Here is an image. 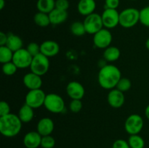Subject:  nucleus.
Returning a JSON list of instances; mask_svg holds the SVG:
<instances>
[{"label": "nucleus", "instance_id": "1", "mask_svg": "<svg viewBox=\"0 0 149 148\" xmlns=\"http://www.w3.org/2000/svg\"><path fill=\"white\" fill-rule=\"evenodd\" d=\"M122 78V73L114 65H106L99 71L97 81L100 86L104 89L111 90L116 88L118 82Z\"/></svg>", "mask_w": 149, "mask_h": 148}, {"label": "nucleus", "instance_id": "2", "mask_svg": "<svg viewBox=\"0 0 149 148\" xmlns=\"http://www.w3.org/2000/svg\"><path fill=\"white\" fill-rule=\"evenodd\" d=\"M22 121L18 115L10 113L0 117V132L5 137L12 138L17 136L22 129Z\"/></svg>", "mask_w": 149, "mask_h": 148}, {"label": "nucleus", "instance_id": "3", "mask_svg": "<svg viewBox=\"0 0 149 148\" xmlns=\"http://www.w3.org/2000/svg\"><path fill=\"white\" fill-rule=\"evenodd\" d=\"M140 22V10L129 7L119 12V25L125 28H130Z\"/></svg>", "mask_w": 149, "mask_h": 148}, {"label": "nucleus", "instance_id": "4", "mask_svg": "<svg viewBox=\"0 0 149 148\" xmlns=\"http://www.w3.org/2000/svg\"><path fill=\"white\" fill-rule=\"evenodd\" d=\"M44 106L50 113H61L65 109V102L61 96L49 93L46 95Z\"/></svg>", "mask_w": 149, "mask_h": 148}, {"label": "nucleus", "instance_id": "5", "mask_svg": "<svg viewBox=\"0 0 149 148\" xmlns=\"http://www.w3.org/2000/svg\"><path fill=\"white\" fill-rule=\"evenodd\" d=\"M49 68V57L40 53L33 57L31 64L30 65L31 72L42 76L48 72Z\"/></svg>", "mask_w": 149, "mask_h": 148}, {"label": "nucleus", "instance_id": "6", "mask_svg": "<svg viewBox=\"0 0 149 148\" xmlns=\"http://www.w3.org/2000/svg\"><path fill=\"white\" fill-rule=\"evenodd\" d=\"M87 33L91 35L95 34L97 32L104 28L102 20L101 15L94 12L86 16L83 21Z\"/></svg>", "mask_w": 149, "mask_h": 148}, {"label": "nucleus", "instance_id": "7", "mask_svg": "<svg viewBox=\"0 0 149 148\" xmlns=\"http://www.w3.org/2000/svg\"><path fill=\"white\" fill-rule=\"evenodd\" d=\"M144 126L143 118L138 114H131L125 122V129L130 135L139 134Z\"/></svg>", "mask_w": 149, "mask_h": 148}, {"label": "nucleus", "instance_id": "8", "mask_svg": "<svg viewBox=\"0 0 149 148\" xmlns=\"http://www.w3.org/2000/svg\"><path fill=\"white\" fill-rule=\"evenodd\" d=\"M46 95L45 91L41 89H39L29 90L26 95L25 104H28L32 108L36 109L44 106Z\"/></svg>", "mask_w": 149, "mask_h": 148}, {"label": "nucleus", "instance_id": "9", "mask_svg": "<svg viewBox=\"0 0 149 148\" xmlns=\"http://www.w3.org/2000/svg\"><path fill=\"white\" fill-rule=\"evenodd\" d=\"M113 36L109 29L103 28L93 35V44L99 49H106L111 46Z\"/></svg>", "mask_w": 149, "mask_h": 148}, {"label": "nucleus", "instance_id": "10", "mask_svg": "<svg viewBox=\"0 0 149 148\" xmlns=\"http://www.w3.org/2000/svg\"><path fill=\"white\" fill-rule=\"evenodd\" d=\"M33 57L27 51V49L22 48L14 52L13 62L18 69H25L30 68Z\"/></svg>", "mask_w": 149, "mask_h": 148}, {"label": "nucleus", "instance_id": "11", "mask_svg": "<svg viewBox=\"0 0 149 148\" xmlns=\"http://www.w3.org/2000/svg\"><path fill=\"white\" fill-rule=\"evenodd\" d=\"M103 26L112 29L119 25V12L115 9H105L101 15Z\"/></svg>", "mask_w": 149, "mask_h": 148}, {"label": "nucleus", "instance_id": "12", "mask_svg": "<svg viewBox=\"0 0 149 148\" xmlns=\"http://www.w3.org/2000/svg\"><path fill=\"white\" fill-rule=\"evenodd\" d=\"M66 93L71 100H81L85 94V89L81 83L73 81L66 86Z\"/></svg>", "mask_w": 149, "mask_h": 148}, {"label": "nucleus", "instance_id": "13", "mask_svg": "<svg viewBox=\"0 0 149 148\" xmlns=\"http://www.w3.org/2000/svg\"><path fill=\"white\" fill-rule=\"evenodd\" d=\"M107 101L109 105L113 108H119L125 104V97L124 92L116 88L111 89L108 94Z\"/></svg>", "mask_w": 149, "mask_h": 148}, {"label": "nucleus", "instance_id": "14", "mask_svg": "<svg viewBox=\"0 0 149 148\" xmlns=\"http://www.w3.org/2000/svg\"><path fill=\"white\" fill-rule=\"evenodd\" d=\"M23 82L25 86L29 90L39 89L42 86V76L33 72L26 73L23 76Z\"/></svg>", "mask_w": 149, "mask_h": 148}, {"label": "nucleus", "instance_id": "15", "mask_svg": "<svg viewBox=\"0 0 149 148\" xmlns=\"http://www.w3.org/2000/svg\"><path fill=\"white\" fill-rule=\"evenodd\" d=\"M41 53L47 57H55L59 53L60 46L58 43L52 40H47L40 44Z\"/></svg>", "mask_w": 149, "mask_h": 148}, {"label": "nucleus", "instance_id": "16", "mask_svg": "<svg viewBox=\"0 0 149 148\" xmlns=\"http://www.w3.org/2000/svg\"><path fill=\"white\" fill-rule=\"evenodd\" d=\"M55 124L50 118H42L38 121L36 126V131L39 132L42 136L51 135L53 132Z\"/></svg>", "mask_w": 149, "mask_h": 148}, {"label": "nucleus", "instance_id": "17", "mask_svg": "<svg viewBox=\"0 0 149 148\" xmlns=\"http://www.w3.org/2000/svg\"><path fill=\"white\" fill-rule=\"evenodd\" d=\"M42 138L38 131H29L23 137V145L26 148H38L41 146Z\"/></svg>", "mask_w": 149, "mask_h": 148}, {"label": "nucleus", "instance_id": "18", "mask_svg": "<svg viewBox=\"0 0 149 148\" xmlns=\"http://www.w3.org/2000/svg\"><path fill=\"white\" fill-rule=\"evenodd\" d=\"M95 9V0H79L77 4L79 13L85 17L92 13H94Z\"/></svg>", "mask_w": 149, "mask_h": 148}, {"label": "nucleus", "instance_id": "19", "mask_svg": "<svg viewBox=\"0 0 149 148\" xmlns=\"http://www.w3.org/2000/svg\"><path fill=\"white\" fill-rule=\"evenodd\" d=\"M68 12L58 10L57 8H55L51 12L49 13V20L51 24L52 25H60L65 23L68 18Z\"/></svg>", "mask_w": 149, "mask_h": 148}, {"label": "nucleus", "instance_id": "20", "mask_svg": "<svg viewBox=\"0 0 149 148\" xmlns=\"http://www.w3.org/2000/svg\"><path fill=\"white\" fill-rule=\"evenodd\" d=\"M17 115L23 123H29L34 117V109L28 104H24L19 110Z\"/></svg>", "mask_w": 149, "mask_h": 148}, {"label": "nucleus", "instance_id": "21", "mask_svg": "<svg viewBox=\"0 0 149 148\" xmlns=\"http://www.w3.org/2000/svg\"><path fill=\"white\" fill-rule=\"evenodd\" d=\"M23 41L20 36L14 34V33H8V39H7L6 46L10 48L13 52L22 49L23 48Z\"/></svg>", "mask_w": 149, "mask_h": 148}, {"label": "nucleus", "instance_id": "22", "mask_svg": "<svg viewBox=\"0 0 149 148\" xmlns=\"http://www.w3.org/2000/svg\"><path fill=\"white\" fill-rule=\"evenodd\" d=\"M121 52L116 46H110L104 49L103 52V58L107 62H115L120 57Z\"/></svg>", "mask_w": 149, "mask_h": 148}, {"label": "nucleus", "instance_id": "23", "mask_svg": "<svg viewBox=\"0 0 149 148\" xmlns=\"http://www.w3.org/2000/svg\"><path fill=\"white\" fill-rule=\"evenodd\" d=\"M36 8L39 12L49 14L55 8V0H38Z\"/></svg>", "mask_w": 149, "mask_h": 148}, {"label": "nucleus", "instance_id": "24", "mask_svg": "<svg viewBox=\"0 0 149 148\" xmlns=\"http://www.w3.org/2000/svg\"><path fill=\"white\" fill-rule=\"evenodd\" d=\"M33 21L38 26H40L42 28L47 27L48 26L51 24L49 14L41 12H38L37 13L34 15Z\"/></svg>", "mask_w": 149, "mask_h": 148}, {"label": "nucleus", "instance_id": "25", "mask_svg": "<svg viewBox=\"0 0 149 148\" xmlns=\"http://www.w3.org/2000/svg\"><path fill=\"white\" fill-rule=\"evenodd\" d=\"M14 52L7 46H0V62L5 64L13 61Z\"/></svg>", "mask_w": 149, "mask_h": 148}, {"label": "nucleus", "instance_id": "26", "mask_svg": "<svg viewBox=\"0 0 149 148\" xmlns=\"http://www.w3.org/2000/svg\"><path fill=\"white\" fill-rule=\"evenodd\" d=\"M70 30L75 36H82L87 33L84 23L81 21L73 22L70 26Z\"/></svg>", "mask_w": 149, "mask_h": 148}, {"label": "nucleus", "instance_id": "27", "mask_svg": "<svg viewBox=\"0 0 149 148\" xmlns=\"http://www.w3.org/2000/svg\"><path fill=\"white\" fill-rule=\"evenodd\" d=\"M127 142L130 148H144L145 147V141L139 134L130 135Z\"/></svg>", "mask_w": 149, "mask_h": 148}, {"label": "nucleus", "instance_id": "28", "mask_svg": "<svg viewBox=\"0 0 149 148\" xmlns=\"http://www.w3.org/2000/svg\"><path fill=\"white\" fill-rule=\"evenodd\" d=\"M132 86V82L130 80L127 78H122L118 82L116 88L122 92H126L130 89Z\"/></svg>", "mask_w": 149, "mask_h": 148}, {"label": "nucleus", "instance_id": "29", "mask_svg": "<svg viewBox=\"0 0 149 148\" xmlns=\"http://www.w3.org/2000/svg\"><path fill=\"white\" fill-rule=\"evenodd\" d=\"M17 67L15 65L14 62H7V63L2 64V72L5 75H13L17 72Z\"/></svg>", "mask_w": 149, "mask_h": 148}, {"label": "nucleus", "instance_id": "30", "mask_svg": "<svg viewBox=\"0 0 149 148\" xmlns=\"http://www.w3.org/2000/svg\"><path fill=\"white\" fill-rule=\"evenodd\" d=\"M140 23L146 27L149 28V6L140 10Z\"/></svg>", "mask_w": 149, "mask_h": 148}, {"label": "nucleus", "instance_id": "31", "mask_svg": "<svg viewBox=\"0 0 149 148\" xmlns=\"http://www.w3.org/2000/svg\"><path fill=\"white\" fill-rule=\"evenodd\" d=\"M55 145V140L51 135L42 136L41 142V147L42 148H53Z\"/></svg>", "mask_w": 149, "mask_h": 148}, {"label": "nucleus", "instance_id": "32", "mask_svg": "<svg viewBox=\"0 0 149 148\" xmlns=\"http://www.w3.org/2000/svg\"><path fill=\"white\" fill-rule=\"evenodd\" d=\"M26 49H27L28 52L31 54V55L32 57H34L41 53L40 45L38 44L37 43H35V42H31V43H29L27 45Z\"/></svg>", "mask_w": 149, "mask_h": 148}, {"label": "nucleus", "instance_id": "33", "mask_svg": "<svg viewBox=\"0 0 149 148\" xmlns=\"http://www.w3.org/2000/svg\"><path fill=\"white\" fill-rule=\"evenodd\" d=\"M69 109L72 113H77L82 109V102L81 100H71L69 104Z\"/></svg>", "mask_w": 149, "mask_h": 148}, {"label": "nucleus", "instance_id": "34", "mask_svg": "<svg viewBox=\"0 0 149 148\" xmlns=\"http://www.w3.org/2000/svg\"><path fill=\"white\" fill-rule=\"evenodd\" d=\"M70 7L68 0H55V8L67 11Z\"/></svg>", "mask_w": 149, "mask_h": 148}, {"label": "nucleus", "instance_id": "35", "mask_svg": "<svg viewBox=\"0 0 149 148\" xmlns=\"http://www.w3.org/2000/svg\"><path fill=\"white\" fill-rule=\"evenodd\" d=\"M10 113V106L6 101H1L0 102V117L7 115Z\"/></svg>", "mask_w": 149, "mask_h": 148}, {"label": "nucleus", "instance_id": "36", "mask_svg": "<svg viewBox=\"0 0 149 148\" xmlns=\"http://www.w3.org/2000/svg\"><path fill=\"white\" fill-rule=\"evenodd\" d=\"M112 148H130L127 141L125 139H119L114 141L112 145Z\"/></svg>", "mask_w": 149, "mask_h": 148}, {"label": "nucleus", "instance_id": "37", "mask_svg": "<svg viewBox=\"0 0 149 148\" xmlns=\"http://www.w3.org/2000/svg\"><path fill=\"white\" fill-rule=\"evenodd\" d=\"M120 0H105V9H116L119 7Z\"/></svg>", "mask_w": 149, "mask_h": 148}, {"label": "nucleus", "instance_id": "38", "mask_svg": "<svg viewBox=\"0 0 149 148\" xmlns=\"http://www.w3.org/2000/svg\"><path fill=\"white\" fill-rule=\"evenodd\" d=\"M8 39V34L4 33V32H0V46H6Z\"/></svg>", "mask_w": 149, "mask_h": 148}, {"label": "nucleus", "instance_id": "39", "mask_svg": "<svg viewBox=\"0 0 149 148\" xmlns=\"http://www.w3.org/2000/svg\"><path fill=\"white\" fill-rule=\"evenodd\" d=\"M145 115L146 117L147 118V119L149 120V104L147 105V107L145 109Z\"/></svg>", "mask_w": 149, "mask_h": 148}, {"label": "nucleus", "instance_id": "40", "mask_svg": "<svg viewBox=\"0 0 149 148\" xmlns=\"http://www.w3.org/2000/svg\"><path fill=\"white\" fill-rule=\"evenodd\" d=\"M5 0H0V10H3L5 6Z\"/></svg>", "mask_w": 149, "mask_h": 148}, {"label": "nucleus", "instance_id": "41", "mask_svg": "<svg viewBox=\"0 0 149 148\" xmlns=\"http://www.w3.org/2000/svg\"><path fill=\"white\" fill-rule=\"evenodd\" d=\"M146 47L147 48V49H148L149 50V37L146 40Z\"/></svg>", "mask_w": 149, "mask_h": 148}, {"label": "nucleus", "instance_id": "42", "mask_svg": "<svg viewBox=\"0 0 149 148\" xmlns=\"http://www.w3.org/2000/svg\"><path fill=\"white\" fill-rule=\"evenodd\" d=\"M131 1H135V0H131Z\"/></svg>", "mask_w": 149, "mask_h": 148}]
</instances>
